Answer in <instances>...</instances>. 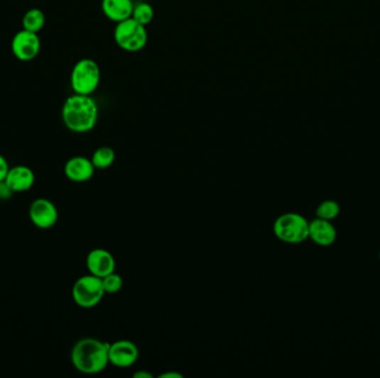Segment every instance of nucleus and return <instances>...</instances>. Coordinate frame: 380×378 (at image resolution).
<instances>
[{
    "label": "nucleus",
    "mask_w": 380,
    "mask_h": 378,
    "mask_svg": "<svg viewBox=\"0 0 380 378\" xmlns=\"http://www.w3.org/2000/svg\"><path fill=\"white\" fill-rule=\"evenodd\" d=\"M97 102L92 96L74 94L65 100L62 108V119L65 127L75 133L92 131L98 121Z\"/></svg>",
    "instance_id": "1"
},
{
    "label": "nucleus",
    "mask_w": 380,
    "mask_h": 378,
    "mask_svg": "<svg viewBox=\"0 0 380 378\" xmlns=\"http://www.w3.org/2000/svg\"><path fill=\"white\" fill-rule=\"evenodd\" d=\"M109 343L97 338H82L72 348L70 360L77 371L86 375L102 373L109 364Z\"/></svg>",
    "instance_id": "2"
},
{
    "label": "nucleus",
    "mask_w": 380,
    "mask_h": 378,
    "mask_svg": "<svg viewBox=\"0 0 380 378\" xmlns=\"http://www.w3.org/2000/svg\"><path fill=\"white\" fill-rule=\"evenodd\" d=\"M102 70L99 65L90 58L77 61L70 74V87L77 94L92 96L100 84Z\"/></svg>",
    "instance_id": "3"
},
{
    "label": "nucleus",
    "mask_w": 380,
    "mask_h": 378,
    "mask_svg": "<svg viewBox=\"0 0 380 378\" xmlns=\"http://www.w3.org/2000/svg\"><path fill=\"white\" fill-rule=\"evenodd\" d=\"M273 233L281 242L299 244L309 239V221L299 213L281 214L273 223Z\"/></svg>",
    "instance_id": "4"
},
{
    "label": "nucleus",
    "mask_w": 380,
    "mask_h": 378,
    "mask_svg": "<svg viewBox=\"0 0 380 378\" xmlns=\"http://www.w3.org/2000/svg\"><path fill=\"white\" fill-rule=\"evenodd\" d=\"M114 39L120 49L137 52L143 50L148 43V33L146 26L141 25L135 19L128 18L116 25Z\"/></svg>",
    "instance_id": "5"
},
{
    "label": "nucleus",
    "mask_w": 380,
    "mask_h": 378,
    "mask_svg": "<svg viewBox=\"0 0 380 378\" xmlns=\"http://www.w3.org/2000/svg\"><path fill=\"white\" fill-rule=\"evenodd\" d=\"M105 294L102 279L90 273L77 279L72 287V300L82 308L97 306Z\"/></svg>",
    "instance_id": "6"
},
{
    "label": "nucleus",
    "mask_w": 380,
    "mask_h": 378,
    "mask_svg": "<svg viewBox=\"0 0 380 378\" xmlns=\"http://www.w3.org/2000/svg\"><path fill=\"white\" fill-rule=\"evenodd\" d=\"M41 41L38 33L21 29L11 40V52L21 61H31L40 52Z\"/></svg>",
    "instance_id": "7"
},
{
    "label": "nucleus",
    "mask_w": 380,
    "mask_h": 378,
    "mask_svg": "<svg viewBox=\"0 0 380 378\" xmlns=\"http://www.w3.org/2000/svg\"><path fill=\"white\" fill-rule=\"evenodd\" d=\"M58 210L53 201L38 198L31 202L29 206V218L31 223L40 230L54 228L58 221Z\"/></svg>",
    "instance_id": "8"
},
{
    "label": "nucleus",
    "mask_w": 380,
    "mask_h": 378,
    "mask_svg": "<svg viewBox=\"0 0 380 378\" xmlns=\"http://www.w3.org/2000/svg\"><path fill=\"white\" fill-rule=\"evenodd\" d=\"M109 363L117 367H131L139 358V350L135 343L128 340H116L109 345Z\"/></svg>",
    "instance_id": "9"
},
{
    "label": "nucleus",
    "mask_w": 380,
    "mask_h": 378,
    "mask_svg": "<svg viewBox=\"0 0 380 378\" xmlns=\"http://www.w3.org/2000/svg\"><path fill=\"white\" fill-rule=\"evenodd\" d=\"M88 271L94 277H102L112 274L116 269L115 257L105 249H94L86 259Z\"/></svg>",
    "instance_id": "10"
},
{
    "label": "nucleus",
    "mask_w": 380,
    "mask_h": 378,
    "mask_svg": "<svg viewBox=\"0 0 380 378\" xmlns=\"http://www.w3.org/2000/svg\"><path fill=\"white\" fill-rule=\"evenodd\" d=\"M94 165L92 160L82 155H76L67 161L65 165V175L72 182L82 183L89 181L94 177Z\"/></svg>",
    "instance_id": "11"
},
{
    "label": "nucleus",
    "mask_w": 380,
    "mask_h": 378,
    "mask_svg": "<svg viewBox=\"0 0 380 378\" xmlns=\"http://www.w3.org/2000/svg\"><path fill=\"white\" fill-rule=\"evenodd\" d=\"M5 182L13 193L26 192L33 188L36 175L27 165H16L8 171Z\"/></svg>",
    "instance_id": "12"
},
{
    "label": "nucleus",
    "mask_w": 380,
    "mask_h": 378,
    "mask_svg": "<svg viewBox=\"0 0 380 378\" xmlns=\"http://www.w3.org/2000/svg\"><path fill=\"white\" fill-rule=\"evenodd\" d=\"M309 239L317 245L328 248L336 242V228L332 221L316 218L309 222Z\"/></svg>",
    "instance_id": "13"
},
{
    "label": "nucleus",
    "mask_w": 380,
    "mask_h": 378,
    "mask_svg": "<svg viewBox=\"0 0 380 378\" xmlns=\"http://www.w3.org/2000/svg\"><path fill=\"white\" fill-rule=\"evenodd\" d=\"M133 0H102V11L109 21L118 23L131 18Z\"/></svg>",
    "instance_id": "14"
},
{
    "label": "nucleus",
    "mask_w": 380,
    "mask_h": 378,
    "mask_svg": "<svg viewBox=\"0 0 380 378\" xmlns=\"http://www.w3.org/2000/svg\"><path fill=\"white\" fill-rule=\"evenodd\" d=\"M46 25V16L44 11H40L38 8H31L29 11H26L21 19V26L26 30L33 31L38 33L41 29L44 28Z\"/></svg>",
    "instance_id": "15"
},
{
    "label": "nucleus",
    "mask_w": 380,
    "mask_h": 378,
    "mask_svg": "<svg viewBox=\"0 0 380 378\" xmlns=\"http://www.w3.org/2000/svg\"><path fill=\"white\" fill-rule=\"evenodd\" d=\"M116 153L112 148L100 147L98 148L97 150L94 151L90 160H92L94 169L105 170V169L110 168L114 165Z\"/></svg>",
    "instance_id": "16"
},
{
    "label": "nucleus",
    "mask_w": 380,
    "mask_h": 378,
    "mask_svg": "<svg viewBox=\"0 0 380 378\" xmlns=\"http://www.w3.org/2000/svg\"><path fill=\"white\" fill-rule=\"evenodd\" d=\"M340 214V206L337 201L325 200L316 209V218L334 221Z\"/></svg>",
    "instance_id": "17"
},
{
    "label": "nucleus",
    "mask_w": 380,
    "mask_h": 378,
    "mask_svg": "<svg viewBox=\"0 0 380 378\" xmlns=\"http://www.w3.org/2000/svg\"><path fill=\"white\" fill-rule=\"evenodd\" d=\"M153 16H155V11H153V6L151 4L143 1V3H139L134 6L131 18L135 19L141 25H149L153 21Z\"/></svg>",
    "instance_id": "18"
},
{
    "label": "nucleus",
    "mask_w": 380,
    "mask_h": 378,
    "mask_svg": "<svg viewBox=\"0 0 380 378\" xmlns=\"http://www.w3.org/2000/svg\"><path fill=\"white\" fill-rule=\"evenodd\" d=\"M102 281L106 294H116V293L119 292L120 289H123V277L117 274L116 272L112 274H108L107 277H102Z\"/></svg>",
    "instance_id": "19"
},
{
    "label": "nucleus",
    "mask_w": 380,
    "mask_h": 378,
    "mask_svg": "<svg viewBox=\"0 0 380 378\" xmlns=\"http://www.w3.org/2000/svg\"><path fill=\"white\" fill-rule=\"evenodd\" d=\"M9 169H11V165L8 163L7 159L3 155H0V182L5 181Z\"/></svg>",
    "instance_id": "20"
},
{
    "label": "nucleus",
    "mask_w": 380,
    "mask_h": 378,
    "mask_svg": "<svg viewBox=\"0 0 380 378\" xmlns=\"http://www.w3.org/2000/svg\"><path fill=\"white\" fill-rule=\"evenodd\" d=\"M13 192L5 181L0 182V200H8L13 196Z\"/></svg>",
    "instance_id": "21"
},
{
    "label": "nucleus",
    "mask_w": 380,
    "mask_h": 378,
    "mask_svg": "<svg viewBox=\"0 0 380 378\" xmlns=\"http://www.w3.org/2000/svg\"><path fill=\"white\" fill-rule=\"evenodd\" d=\"M161 378H183V375L179 373H171V372H169V373H163L161 374V376H159Z\"/></svg>",
    "instance_id": "22"
},
{
    "label": "nucleus",
    "mask_w": 380,
    "mask_h": 378,
    "mask_svg": "<svg viewBox=\"0 0 380 378\" xmlns=\"http://www.w3.org/2000/svg\"><path fill=\"white\" fill-rule=\"evenodd\" d=\"M134 377L135 378H153V375L151 373H147V372H137V373L134 374Z\"/></svg>",
    "instance_id": "23"
},
{
    "label": "nucleus",
    "mask_w": 380,
    "mask_h": 378,
    "mask_svg": "<svg viewBox=\"0 0 380 378\" xmlns=\"http://www.w3.org/2000/svg\"><path fill=\"white\" fill-rule=\"evenodd\" d=\"M379 260H380V251H379Z\"/></svg>",
    "instance_id": "24"
}]
</instances>
